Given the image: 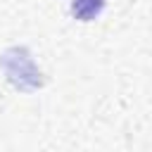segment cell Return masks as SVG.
<instances>
[{
	"instance_id": "cell-2",
	"label": "cell",
	"mask_w": 152,
	"mask_h": 152,
	"mask_svg": "<svg viewBox=\"0 0 152 152\" xmlns=\"http://www.w3.org/2000/svg\"><path fill=\"white\" fill-rule=\"evenodd\" d=\"M104 7V0H71V14L81 21H93Z\"/></svg>"
},
{
	"instance_id": "cell-1",
	"label": "cell",
	"mask_w": 152,
	"mask_h": 152,
	"mask_svg": "<svg viewBox=\"0 0 152 152\" xmlns=\"http://www.w3.org/2000/svg\"><path fill=\"white\" fill-rule=\"evenodd\" d=\"M0 64H2V71L7 76V81L19 88V90H38L43 86V78H40V71L38 66L33 64V57L26 48H10L2 52L0 57Z\"/></svg>"
}]
</instances>
